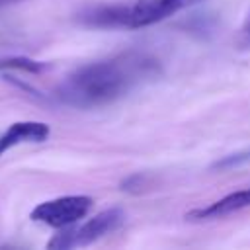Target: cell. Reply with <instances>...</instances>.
Listing matches in <instances>:
<instances>
[{"label": "cell", "mask_w": 250, "mask_h": 250, "mask_svg": "<svg viewBox=\"0 0 250 250\" xmlns=\"http://www.w3.org/2000/svg\"><path fill=\"white\" fill-rule=\"evenodd\" d=\"M158 70L154 59L143 53H123L76 68L55 90V96L72 107L111 104Z\"/></svg>", "instance_id": "1"}, {"label": "cell", "mask_w": 250, "mask_h": 250, "mask_svg": "<svg viewBox=\"0 0 250 250\" xmlns=\"http://www.w3.org/2000/svg\"><path fill=\"white\" fill-rule=\"evenodd\" d=\"M125 221V213L117 207L105 209L98 215H94L92 219H88L86 223L78 225V227H64L59 234H55L49 242L47 248L53 250H68V248H76V246H86L92 244L96 240H100L102 236L117 230Z\"/></svg>", "instance_id": "2"}, {"label": "cell", "mask_w": 250, "mask_h": 250, "mask_svg": "<svg viewBox=\"0 0 250 250\" xmlns=\"http://www.w3.org/2000/svg\"><path fill=\"white\" fill-rule=\"evenodd\" d=\"M92 205H94V199L90 195H62V197H55L39 203L37 207H33L29 217L35 223H41L53 229H64L84 219L92 209Z\"/></svg>", "instance_id": "3"}, {"label": "cell", "mask_w": 250, "mask_h": 250, "mask_svg": "<svg viewBox=\"0 0 250 250\" xmlns=\"http://www.w3.org/2000/svg\"><path fill=\"white\" fill-rule=\"evenodd\" d=\"M203 0H135L121 4V27H146Z\"/></svg>", "instance_id": "4"}, {"label": "cell", "mask_w": 250, "mask_h": 250, "mask_svg": "<svg viewBox=\"0 0 250 250\" xmlns=\"http://www.w3.org/2000/svg\"><path fill=\"white\" fill-rule=\"evenodd\" d=\"M51 129L41 121H16L0 135V156H4L10 148L23 143H43L47 141Z\"/></svg>", "instance_id": "5"}, {"label": "cell", "mask_w": 250, "mask_h": 250, "mask_svg": "<svg viewBox=\"0 0 250 250\" xmlns=\"http://www.w3.org/2000/svg\"><path fill=\"white\" fill-rule=\"evenodd\" d=\"M246 207H250V189H240V191L225 195L223 199L207 205L205 209L189 211L186 217L191 219V221H211V219L227 217V215L236 213V211L246 209Z\"/></svg>", "instance_id": "6"}, {"label": "cell", "mask_w": 250, "mask_h": 250, "mask_svg": "<svg viewBox=\"0 0 250 250\" xmlns=\"http://www.w3.org/2000/svg\"><path fill=\"white\" fill-rule=\"evenodd\" d=\"M6 68H18V70H27V72H41L47 68L45 62L31 61L27 57H10V59H0V70Z\"/></svg>", "instance_id": "7"}, {"label": "cell", "mask_w": 250, "mask_h": 250, "mask_svg": "<svg viewBox=\"0 0 250 250\" xmlns=\"http://www.w3.org/2000/svg\"><path fill=\"white\" fill-rule=\"evenodd\" d=\"M238 45H240V49H250V14H248V18H246V21L240 29Z\"/></svg>", "instance_id": "8"}, {"label": "cell", "mask_w": 250, "mask_h": 250, "mask_svg": "<svg viewBox=\"0 0 250 250\" xmlns=\"http://www.w3.org/2000/svg\"><path fill=\"white\" fill-rule=\"evenodd\" d=\"M10 2H20V0H0V4H10Z\"/></svg>", "instance_id": "9"}]
</instances>
